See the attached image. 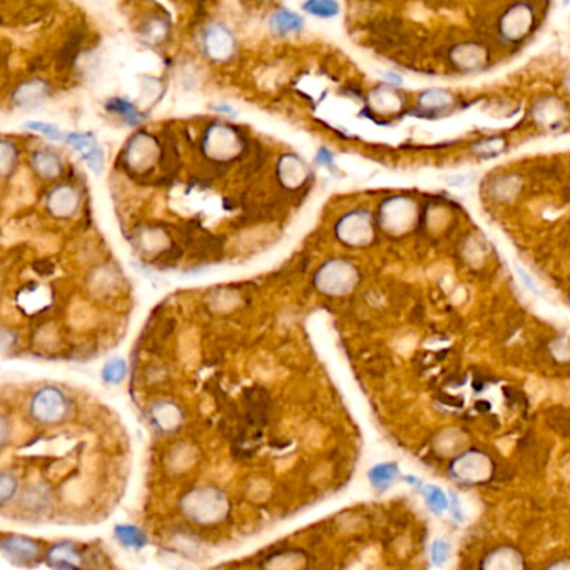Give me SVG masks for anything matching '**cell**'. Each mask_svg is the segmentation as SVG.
Instances as JSON below:
<instances>
[{
  "label": "cell",
  "instance_id": "obj_7",
  "mask_svg": "<svg viewBox=\"0 0 570 570\" xmlns=\"http://www.w3.org/2000/svg\"><path fill=\"white\" fill-rule=\"evenodd\" d=\"M421 492H423L426 507H428V510L433 512L435 515H442L443 512H447L450 509L448 498L440 487L428 485L421 488Z\"/></svg>",
  "mask_w": 570,
  "mask_h": 570
},
{
  "label": "cell",
  "instance_id": "obj_4",
  "mask_svg": "<svg viewBox=\"0 0 570 570\" xmlns=\"http://www.w3.org/2000/svg\"><path fill=\"white\" fill-rule=\"evenodd\" d=\"M4 550H6L7 555H11L12 559L28 562V560L37 557L41 547L28 539L12 537V539H7L6 542H4Z\"/></svg>",
  "mask_w": 570,
  "mask_h": 570
},
{
  "label": "cell",
  "instance_id": "obj_11",
  "mask_svg": "<svg viewBox=\"0 0 570 570\" xmlns=\"http://www.w3.org/2000/svg\"><path fill=\"white\" fill-rule=\"evenodd\" d=\"M305 11L316 17H333L338 12V4L329 2V0H322V2L316 0V2L305 4Z\"/></svg>",
  "mask_w": 570,
  "mask_h": 570
},
{
  "label": "cell",
  "instance_id": "obj_16",
  "mask_svg": "<svg viewBox=\"0 0 570 570\" xmlns=\"http://www.w3.org/2000/svg\"><path fill=\"white\" fill-rule=\"evenodd\" d=\"M169 410H171V406H169V408H164V406H162V408L159 410V415L154 416L156 423L159 425L161 428H164V430L167 428V426H166L167 423H171V426H174L177 423V420H179V418H177V415H176L177 411H174V413H171V415H167V411H169Z\"/></svg>",
  "mask_w": 570,
  "mask_h": 570
},
{
  "label": "cell",
  "instance_id": "obj_14",
  "mask_svg": "<svg viewBox=\"0 0 570 570\" xmlns=\"http://www.w3.org/2000/svg\"><path fill=\"white\" fill-rule=\"evenodd\" d=\"M27 129H32V131H39L42 134H46L47 137L56 139V141H59V139H62V134H60L59 129H57L56 126H51V124L31 122V124H27Z\"/></svg>",
  "mask_w": 570,
  "mask_h": 570
},
{
  "label": "cell",
  "instance_id": "obj_1",
  "mask_svg": "<svg viewBox=\"0 0 570 570\" xmlns=\"http://www.w3.org/2000/svg\"><path fill=\"white\" fill-rule=\"evenodd\" d=\"M32 415L44 423L59 421L67 413V400L56 388H44L33 396L31 405Z\"/></svg>",
  "mask_w": 570,
  "mask_h": 570
},
{
  "label": "cell",
  "instance_id": "obj_13",
  "mask_svg": "<svg viewBox=\"0 0 570 570\" xmlns=\"http://www.w3.org/2000/svg\"><path fill=\"white\" fill-rule=\"evenodd\" d=\"M430 555H432V562L437 565V567H442V565L448 560L450 555V544L443 539H437L432 544V550H430Z\"/></svg>",
  "mask_w": 570,
  "mask_h": 570
},
{
  "label": "cell",
  "instance_id": "obj_9",
  "mask_svg": "<svg viewBox=\"0 0 570 570\" xmlns=\"http://www.w3.org/2000/svg\"><path fill=\"white\" fill-rule=\"evenodd\" d=\"M116 535L124 545L132 549H141L147 544L146 535L132 525H119L116 529Z\"/></svg>",
  "mask_w": 570,
  "mask_h": 570
},
{
  "label": "cell",
  "instance_id": "obj_12",
  "mask_svg": "<svg viewBox=\"0 0 570 570\" xmlns=\"http://www.w3.org/2000/svg\"><path fill=\"white\" fill-rule=\"evenodd\" d=\"M126 371H127L126 363H124L122 360H111L107 365L104 366L102 378H104V381H107V383H119L124 380Z\"/></svg>",
  "mask_w": 570,
  "mask_h": 570
},
{
  "label": "cell",
  "instance_id": "obj_6",
  "mask_svg": "<svg viewBox=\"0 0 570 570\" xmlns=\"http://www.w3.org/2000/svg\"><path fill=\"white\" fill-rule=\"evenodd\" d=\"M301 27H303V19L288 11V9H281L271 19V28L280 36L300 31Z\"/></svg>",
  "mask_w": 570,
  "mask_h": 570
},
{
  "label": "cell",
  "instance_id": "obj_15",
  "mask_svg": "<svg viewBox=\"0 0 570 570\" xmlns=\"http://www.w3.org/2000/svg\"><path fill=\"white\" fill-rule=\"evenodd\" d=\"M14 490H16V480L9 473H4L2 480H0V497H2L4 504L14 495Z\"/></svg>",
  "mask_w": 570,
  "mask_h": 570
},
{
  "label": "cell",
  "instance_id": "obj_2",
  "mask_svg": "<svg viewBox=\"0 0 570 570\" xmlns=\"http://www.w3.org/2000/svg\"><path fill=\"white\" fill-rule=\"evenodd\" d=\"M198 498L189 497V502L186 500V512L198 522H209L216 520L223 517L226 510V498L216 490H203L196 492Z\"/></svg>",
  "mask_w": 570,
  "mask_h": 570
},
{
  "label": "cell",
  "instance_id": "obj_10",
  "mask_svg": "<svg viewBox=\"0 0 570 570\" xmlns=\"http://www.w3.org/2000/svg\"><path fill=\"white\" fill-rule=\"evenodd\" d=\"M206 39L216 41V47L211 51V56L213 57H226V56H229V52H231L233 41L224 28H221V27L211 28Z\"/></svg>",
  "mask_w": 570,
  "mask_h": 570
},
{
  "label": "cell",
  "instance_id": "obj_3",
  "mask_svg": "<svg viewBox=\"0 0 570 570\" xmlns=\"http://www.w3.org/2000/svg\"><path fill=\"white\" fill-rule=\"evenodd\" d=\"M65 142L73 146L84 157L90 169L94 172H100L104 164V154L95 137L89 136V134H70V136L65 137Z\"/></svg>",
  "mask_w": 570,
  "mask_h": 570
},
{
  "label": "cell",
  "instance_id": "obj_18",
  "mask_svg": "<svg viewBox=\"0 0 570 570\" xmlns=\"http://www.w3.org/2000/svg\"><path fill=\"white\" fill-rule=\"evenodd\" d=\"M405 482L410 483V485H415V487L421 485V480H418V478H415V477H405Z\"/></svg>",
  "mask_w": 570,
  "mask_h": 570
},
{
  "label": "cell",
  "instance_id": "obj_17",
  "mask_svg": "<svg viewBox=\"0 0 570 570\" xmlns=\"http://www.w3.org/2000/svg\"><path fill=\"white\" fill-rule=\"evenodd\" d=\"M316 159H318V162H322V164L329 166V164H332V161H333V156H332V152H328L327 149H320L318 151V157H316Z\"/></svg>",
  "mask_w": 570,
  "mask_h": 570
},
{
  "label": "cell",
  "instance_id": "obj_5",
  "mask_svg": "<svg viewBox=\"0 0 570 570\" xmlns=\"http://www.w3.org/2000/svg\"><path fill=\"white\" fill-rule=\"evenodd\" d=\"M399 465L395 462H388V463H380V465L373 467L370 472H368V478H370V483L376 490H386L390 488L399 478Z\"/></svg>",
  "mask_w": 570,
  "mask_h": 570
},
{
  "label": "cell",
  "instance_id": "obj_8",
  "mask_svg": "<svg viewBox=\"0 0 570 570\" xmlns=\"http://www.w3.org/2000/svg\"><path fill=\"white\" fill-rule=\"evenodd\" d=\"M107 109H109V111L119 114V116H121L124 121H126L127 124H132V126H134V124L142 122V114L137 112V109L134 107L132 104H129L127 100H124V99L109 100Z\"/></svg>",
  "mask_w": 570,
  "mask_h": 570
}]
</instances>
